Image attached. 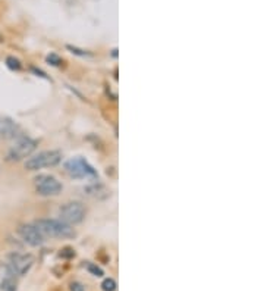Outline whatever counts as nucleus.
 Listing matches in <instances>:
<instances>
[{"mask_svg": "<svg viewBox=\"0 0 264 291\" xmlns=\"http://www.w3.org/2000/svg\"><path fill=\"white\" fill-rule=\"evenodd\" d=\"M36 227L41 231L44 237H52V238H72L76 233L72 228V225L63 222L62 219H38L36 221Z\"/></svg>", "mask_w": 264, "mask_h": 291, "instance_id": "1", "label": "nucleus"}, {"mask_svg": "<svg viewBox=\"0 0 264 291\" xmlns=\"http://www.w3.org/2000/svg\"><path fill=\"white\" fill-rule=\"evenodd\" d=\"M34 265V257L31 254L27 253H10L6 257V263L4 268L7 271V275L12 277H24L30 272V269Z\"/></svg>", "mask_w": 264, "mask_h": 291, "instance_id": "2", "label": "nucleus"}, {"mask_svg": "<svg viewBox=\"0 0 264 291\" xmlns=\"http://www.w3.org/2000/svg\"><path fill=\"white\" fill-rule=\"evenodd\" d=\"M62 162V152L59 150H46L40 152L38 155L31 156L25 162V169L31 172H37L44 168H53L57 166Z\"/></svg>", "mask_w": 264, "mask_h": 291, "instance_id": "3", "label": "nucleus"}, {"mask_svg": "<svg viewBox=\"0 0 264 291\" xmlns=\"http://www.w3.org/2000/svg\"><path fill=\"white\" fill-rule=\"evenodd\" d=\"M36 149H37L36 140L25 137V135H19L15 138L13 146H10L7 155H6V161L7 162H19V161L31 156Z\"/></svg>", "mask_w": 264, "mask_h": 291, "instance_id": "4", "label": "nucleus"}, {"mask_svg": "<svg viewBox=\"0 0 264 291\" xmlns=\"http://www.w3.org/2000/svg\"><path fill=\"white\" fill-rule=\"evenodd\" d=\"M65 171L71 178L75 179H94L99 176L97 171L84 158H74L66 161Z\"/></svg>", "mask_w": 264, "mask_h": 291, "instance_id": "5", "label": "nucleus"}, {"mask_svg": "<svg viewBox=\"0 0 264 291\" xmlns=\"http://www.w3.org/2000/svg\"><path fill=\"white\" fill-rule=\"evenodd\" d=\"M59 216L63 222L69 225H78L85 219L87 209L79 202H68L59 209Z\"/></svg>", "mask_w": 264, "mask_h": 291, "instance_id": "6", "label": "nucleus"}, {"mask_svg": "<svg viewBox=\"0 0 264 291\" xmlns=\"http://www.w3.org/2000/svg\"><path fill=\"white\" fill-rule=\"evenodd\" d=\"M34 185H36V191L37 194L43 196V197H50V196H57L62 193L63 185L62 182L49 174H41L34 178Z\"/></svg>", "mask_w": 264, "mask_h": 291, "instance_id": "7", "label": "nucleus"}, {"mask_svg": "<svg viewBox=\"0 0 264 291\" xmlns=\"http://www.w3.org/2000/svg\"><path fill=\"white\" fill-rule=\"evenodd\" d=\"M18 234L24 243L31 247H38L44 243V235L36 227V224H22L18 228Z\"/></svg>", "mask_w": 264, "mask_h": 291, "instance_id": "8", "label": "nucleus"}, {"mask_svg": "<svg viewBox=\"0 0 264 291\" xmlns=\"http://www.w3.org/2000/svg\"><path fill=\"white\" fill-rule=\"evenodd\" d=\"M0 137L3 138H16L18 135V126L13 121L3 118L0 124Z\"/></svg>", "mask_w": 264, "mask_h": 291, "instance_id": "9", "label": "nucleus"}, {"mask_svg": "<svg viewBox=\"0 0 264 291\" xmlns=\"http://www.w3.org/2000/svg\"><path fill=\"white\" fill-rule=\"evenodd\" d=\"M0 289L3 291H16L18 290V284H16V280L15 277L12 275H6L1 283H0Z\"/></svg>", "mask_w": 264, "mask_h": 291, "instance_id": "10", "label": "nucleus"}, {"mask_svg": "<svg viewBox=\"0 0 264 291\" xmlns=\"http://www.w3.org/2000/svg\"><path fill=\"white\" fill-rule=\"evenodd\" d=\"M87 271L91 274V275H94V277H103L105 275V271L97 265V263H91V262H88L87 263Z\"/></svg>", "mask_w": 264, "mask_h": 291, "instance_id": "11", "label": "nucleus"}, {"mask_svg": "<svg viewBox=\"0 0 264 291\" xmlns=\"http://www.w3.org/2000/svg\"><path fill=\"white\" fill-rule=\"evenodd\" d=\"M6 65H7V68L12 69V71H19V69L22 68L21 62L16 58H13V56H9V58L6 59Z\"/></svg>", "mask_w": 264, "mask_h": 291, "instance_id": "12", "label": "nucleus"}, {"mask_svg": "<svg viewBox=\"0 0 264 291\" xmlns=\"http://www.w3.org/2000/svg\"><path fill=\"white\" fill-rule=\"evenodd\" d=\"M116 281L113 278H106L105 281L102 283V290L103 291H114L116 290Z\"/></svg>", "mask_w": 264, "mask_h": 291, "instance_id": "13", "label": "nucleus"}, {"mask_svg": "<svg viewBox=\"0 0 264 291\" xmlns=\"http://www.w3.org/2000/svg\"><path fill=\"white\" fill-rule=\"evenodd\" d=\"M69 291H85V286L79 281H72L69 284Z\"/></svg>", "mask_w": 264, "mask_h": 291, "instance_id": "14", "label": "nucleus"}, {"mask_svg": "<svg viewBox=\"0 0 264 291\" xmlns=\"http://www.w3.org/2000/svg\"><path fill=\"white\" fill-rule=\"evenodd\" d=\"M47 62L53 65V66H59L60 63H62V59L59 58L57 55H54V53H50L49 56H47Z\"/></svg>", "mask_w": 264, "mask_h": 291, "instance_id": "15", "label": "nucleus"}, {"mask_svg": "<svg viewBox=\"0 0 264 291\" xmlns=\"http://www.w3.org/2000/svg\"><path fill=\"white\" fill-rule=\"evenodd\" d=\"M0 124H1V118H0Z\"/></svg>", "mask_w": 264, "mask_h": 291, "instance_id": "16", "label": "nucleus"}]
</instances>
